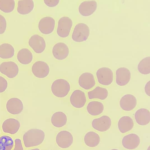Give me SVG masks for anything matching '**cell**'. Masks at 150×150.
<instances>
[{"instance_id": "1", "label": "cell", "mask_w": 150, "mask_h": 150, "mask_svg": "<svg viewBox=\"0 0 150 150\" xmlns=\"http://www.w3.org/2000/svg\"><path fill=\"white\" fill-rule=\"evenodd\" d=\"M45 134L42 130L37 129H30L26 132L23 136L25 146L29 148L38 146L43 142Z\"/></svg>"}, {"instance_id": "2", "label": "cell", "mask_w": 150, "mask_h": 150, "mask_svg": "<svg viewBox=\"0 0 150 150\" xmlns=\"http://www.w3.org/2000/svg\"><path fill=\"white\" fill-rule=\"evenodd\" d=\"M70 89L69 82L64 79H58L52 83L51 90L53 94L58 98H63L68 94Z\"/></svg>"}, {"instance_id": "3", "label": "cell", "mask_w": 150, "mask_h": 150, "mask_svg": "<svg viewBox=\"0 0 150 150\" xmlns=\"http://www.w3.org/2000/svg\"><path fill=\"white\" fill-rule=\"evenodd\" d=\"M90 34V30L86 24L80 23L76 25L72 35V39L77 42L86 41Z\"/></svg>"}, {"instance_id": "4", "label": "cell", "mask_w": 150, "mask_h": 150, "mask_svg": "<svg viewBox=\"0 0 150 150\" xmlns=\"http://www.w3.org/2000/svg\"><path fill=\"white\" fill-rule=\"evenodd\" d=\"M96 75L99 83L107 86L111 84L113 80V73L111 69L107 67H102L97 71Z\"/></svg>"}, {"instance_id": "5", "label": "cell", "mask_w": 150, "mask_h": 150, "mask_svg": "<svg viewBox=\"0 0 150 150\" xmlns=\"http://www.w3.org/2000/svg\"><path fill=\"white\" fill-rule=\"evenodd\" d=\"M73 22L68 17L63 16L59 20L57 29V33L59 37L64 38L69 35Z\"/></svg>"}, {"instance_id": "6", "label": "cell", "mask_w": 150, "mask_h": 150, "mask_svg": "<svg viewBox=\"0 0 150 150\" xmlns=\"http://www.w3.org/2000/svg\"><path fill=\"white\" fill-rule=\"evenodd\" d=\"M18 72V66L13 62H4L0 64V72L9 78L16 77Z\"/></svg>"}, {"instance_id": "7", "label": "cell", "mask_w": 150, "mask_h": 150, "mask_svg": "<svg viewBox=\"0 0 150 150\" xmlns=\"http://www.w3.org/2000/svg\"><path fill=\"white\" fill-rule=\"evenodd\" d=\"M31 70L33 75L40 79L46 77L50 73L48 64L45 62L41 61L35 62L32 67Z\"/></svg>"}, {"instance_id": "8", "label": "cell", "mask_w": 150, "mask_h": 150, "mask_svg": "<svg viewBox=\"0 0 150 150\" xmlns=\"http://www.w3.org/2000/svg\"><path fill=\"white\" fill-rule=\"evenodd\" d=\"M112 124L110 118L107 115H103L93 119L92 122L93 127L100 132H105L109 129Z\"/></svg>"}, {"instance_id": "9", "label": "cell", "mask_w": 150, "mask_h": 150, "mask_svg": "<svg viewBox=\"0 0 150 150\" xmlns=\"http://www.w3.org/2000/svg\"><path fill=\"white\" fill-rule=\"evenodd\" d=\"M56 142L58 145L62 148H67L72 144L73 138L69 132L63 130L59 132L56 137Z\"/></svg>"}, {"instance_id": "10", "label": "cell", "mask_w": 150, "mask_h": 150, "mask_svg": "<svg viewBox=\"0 0 150 150\" xmlns=\"http://www.w3.org/2000/svg\"><path fill=\"white\" fill-rule=\"evenodd\" d=\"M30 46L37 53H40L45 50L46 43L44 39L37 34L32 36L28 41Z\"/></svg>"}, {"instance_id": "11", "label": "cell", "mask_w": 150, "mask_h": 150, "mask_svg": "<svg viewBox=\"0 0 150 150\" xmlns=\"http://www.w3.org/2000/svg\"><path fill=\"white\" fill-rule=\"evenodd\" d=\"M71 105L74 107L80 108H83L86 101L84 93L81 90H75L71 94L70 98Z\"/></svg>"}, {"instance_id": "12", "label": "cell", "mask_w": 150, "mask_h": 150, "mask_svg": "<svg viewBox=\"0 0 150 150\" xmlns=\"http://www.w3.org/2000/svg\"><path fill=\"white\" fill-rule=\"evenodd\" d=\"M116 82L120 86H124L129 82L131 77V73L127 68L121 67L116 71Z\"/></svg>"}, {"instance_id": "13", "label": "cell", "mask_w": 150, "mask_h": 150, "mask_svg": "<svg viewBox=\"0 0 150 150\" xmlns=\"http://www.w3.org/2000/svg\"><path fill=\"white\" fill-rule=\"evenodd\" d=\"M55 21L52 17L47 16L42 18L39 21L38 28L40 31L44 34H48L53 31Z\"/></svg>"}, {"instance_id": "14", "label": "cell", "mask_w": 150, "mask_h": 150, "mask_svg": "<svg viewBox=\"0 0 150 150\" xmlns=\"http://www.w3.org/2000/svg\"><path fill=\"white\" fill-rule=\"evenodd\" d=\"M140 140L139 136L135 134H130L123 138L122 144L124 148L129 150L137 148L140 143Z\"/></svg>"}, {"instance_id": "15", "label": "cell", "mask_w": 150, "mask_h": 150, "mask_svg": "<svg viewBox=\"0 0 150 150\" xmlns=\"http://www.w3.org/2000/svg\"><path fill=\"white\" fill-rule=\"evenodd\" d=\"M52 53L54 57L57 59L62 60L66 59L69 53L68 46L63 42H58L53 46Z\"/></svg>"}, {"instance_id": "16", "label": "cell", "mask_w": 150, "mask_h": 150, "mask_svg": "<svg viewBox=\"0 0 150 150\" xmlns=\"http://www.w3.org/2000/svg\"><path fill=\"white\" fill-rule=\"evenodd\" d=\"M6 108L7 111L12 115H18L21 113L23 109L22 101L16 98L9 99L6 103Z\"/></svg>"}, {"instance_id": "17", "label": "cell", "mask_w": 150, "mask_h": 150, "mask_svg": "<svg viewBox=\"0 0 150 150\" xmlns=\"http://www.w3.org/2000/svg\"><path fill=\"white\" fill-rule=\"evenodd\" d=\"M80 86L85 90H89L96 84L95 80L93 74L90 72H84L81 74L78 79Z\"/></svg>"}, {"instance_id": "18", "label": "cell", "mask_w": 150, "mask_h": 150, "mask_svg": "<svg viewBox=\"0 0 150 150\" xmlns=\"http://www.w3.org/2000/svg\"><path fill=\"white\" fill-rule=\"evenodd\" d=\"M137 104V100L136 97L131 94L124 95L120 101V107L123 110L126 111L133 110L136 107Z\"/></svg>"}, {"instance_id": "19", "label": "cell", "mask_w": 150, "mask_h": 150, "mask_svg": "<svg viewBox=\"0 0 150 150\" xmlns=\"http://www.w3.org/2000/svg\"><path fill=\"white\" fill-rule=\"evenodd\" d=\"M97 6V3L95 1H85L79 5V11L82 16H88L92 15L95 11Z\"/></svg>"}, {"instance_id": "20", "label": "cell", "mask_w": 150, "mask_h": 150, "mask_svg": "<svg viewBox=\"0 0 150 150\" xmlns=\"http://www.w3.org/2000/svg\"><path fill=\"white\" fill-rule=\"evenodd\" d=\"M20 127V124L18 121L14 118H10L4 122L2 129L4 132L13 134L18 132Z\"/></svg>"}, {"instance_id": "21", "label": "cell", "mask_w": 150, "mask_h": 150, "mask_svg": "<svg viewBox=\"0 0 150 150\" xmlns=\"http://www.w3.org/2000/svg\"><path fill=\"white\" fill-rule=\"evenodd\" d=\"M134 117L136 122L139 125H146L150 121V111L145 108L139 109L135 112Z\"/></svg>"}, {"instance_id": "22", "label": "cell", "mask_w": 150, "mask_h": 150, "mask_svg": "<svg viewBox=\"0 0 150 150\" xmlns=\"http://www.w3.org/2000/svg\"><path fill=\"white\" fill-rule=\"evenodd\" d=\"M134 122L132 119L127 116L121 117L118 122L119 130L122 133H124L131 130L134 126Z\"/></svg>"}, {"instance_id": "23", "label": "cell", "mask_w": 150, "mask_h": 150, "mask_svg": "<svg viewBox=\"0 0 150 150\" xmlns=\"http://www.w3.org/2000/svg\"><path fill=\"white\" fill-rule=\"evenodd\" d=\"M34 7V3L33 0H19L18 3L17 11L20 14L26 15L30 13Z\"/></svg>"}, {"instance_id": "24", "label": "cell", "mask_w": 150, "mask_h": 150, "mask_svg": "<svg viewBox=\"0 0 150 150\" xmlns=\"http://www.w3.org/2000/svg\"><path fill=\"white\" fill-rule=\"evenodd\" d=\"M88 95L89 99L97 98L104 100L108 96V91L106 88L98 86L92 90L88 91Z\"/></svg>"}, {"instance_id": "25", "label": "cell", "mask_w": 150, "mask_h": 150, "mask_svg": "<svg viewBox=\"0 0 150 150\" xmlns=\"http://www.w3.org/2000/svg\"><path fill=\"white\" fill-rule=\"evenodd\" d=\"M67 121V115L64 112H57L54 113L51 118V122L55 127L59 128L64 126Z\"/></svg>"}, {"instance_id": "26", "label": "cell", "mask_w": 150, "mask_h": 150, "mask_svg": "<svg viewBox=\"0 0 150 150\" xmlns=\"http://www.w3.org/2000/svg\"><path fill=\"white\" fill-rule=\"evenodd\" d=\"M100 142L99 136L96 132L90 131L88 132L84 137V142L87 146L94 147L97 146Z\"/></svg>"}, {"instance_id": "27", "label": "cell", "mask_w": 150, "mask_h": 150, "mask_svg": "<svg viewBox=\"0 0 150 150\" xmlns=\"http://www.w3.org/2000/svg\"><path fill=\"white\" fill-rule=\"evenodd\" d=\"M104 107L103 104L98 101L90 102L87 106V110L88 113L93 116L98 115L103 111Z\"/></svg>"}, {"instance_id": "28", "label": "cell", "mask_w": 150, "mask_h": 150, "mask_svg": "<svg viewBox=\"0 0 150 150\" xmlns=\"http://www.w3.org/2000/svg\"><path fill=\"white\" fill-rule=\"evenodd\" d=\"M17 58L21 64H28L32 61L33 56L32 53L28 49L23 48L21 49L18 52Z\"/></svg>"}, {"instance_id": "29", "label": "cell", "mask_w": 150, "mask_h": 150, "mask_svg": "<svg viewBox=\"0 0 150 150\" xmlns=\"http://www.w3.org/2000/svg\"><path fill=\"white\" fill-rule=\"evenodd\" d=\"M13 47L8 43H4L0 45V57L7 59L12 57L14 55Z\"/></svg>"}, {"instance_id": "30", "label": "cell", "mask_w": 150, "mask_h": 150, "mask_svg": "<svg viewBox=\"0 0 150 150\" xmlns=\"http://www.w3.org/2000/svg\"><path fill=\"white\" fill-rule=\"evenodd\" d=\"M139 71L142 74L147 75L150 73V57H146L142 59L137 66Z\"/></svg>"}, {"instance_id": "31", "label": "cell", "mask_w": 150, "mask_h": 150, "mask_svg": "<svg viewBox=\"0 0 150 150\" xmlns=\"http://www.w3.org/2000/svg\"><path fill=\"white\" fill-rule=\"evenodd\" d=\"M13 146V142L10 137L3 136L0 137V150H11Z\"/></svg>"}, {"instance_id": "32", "label": "cell", "mask_w": 150, "mask_h": 150, "mask_svg": "<svg viewBox=\"0 0 150 150\" xmlns=\"http://www.w3.org/2000/svg\"><path fill=\"white\" fill-rule=\"evenodd\" d=\"M15 2L13 0H0V10L5 13H10L14 9Z\"/></svg>"}, {"instance_id": "33", "label": "cell", "mask_w": 150, "mask_h": 150, "mask_svg": "<svg viewBox=\"0 0 150 150\" xmlns=\"http://www.w3.org/2000/svg\"><path fill=\"white\" fill-rule=\"evenodd\" d=\"M6 28V22L5 18L0 14V34L5 32Z\"/></svg>"}, {"instance_id": "34", "label": "cell", "mask_w": 150, "mask_h": 150, "mask_svg": "<svg viewBox=\"0 0 150 150\" xmlns=\"http://www.w3.org/2000/svg\"><path fill=\"white\" fill-rule=\"evenodd\" d=\"M8 82L7 80L3 77L0 76V93L4 92L7 88Z\"/></svg>"}, {"instance_id": "35", "label": "cell", "mask_w": 150, "mask_h": 150, "mask_svg": "<svg viewBox=\"0 0 150 150\" xmlns=\"http://www.w3.org/2000/svg\"><path fill=\"white\" fill-rule=\"evenodd\" d=\"M45 4L49 7H54L57 6L59 4V0H44Z\"/></svg>"}, {"instance_id": "36", "label": "cell", "mask_w": 150, "mask_h": 150, "mask_svg": "<svg viewBox=\"0 0 150 150\" xmlns=\"http://www.w3.org/2000/svg\"><path fill=\"white\" fill-rule=\"evenodd\" d=\"M13 150H23L21 140L16 139L15 140V146Z\"/></svg>"}, {"instance_id": "37", "label": "cell", "mask_w": 150, "mask_h": 150, "mask_svg": "<svg viewBox=\"0 0 150 150\" xmlns=\"http://www.w3.org/2000/svg\"><path fill=\"white\" fill-rule=\"evenodd\" d=\"M144 90L146 94L149 96H150V83L149 81H148L145 84L144 87Z\"/></svg>"}, {"instance_id": "38", "label": "cell", "mask_w": 150, "mask_h": 150, "mask_svg": "<svg viewBox=\"0 0 150 150\" xmlns=\"http://www.w3.org/2000/svg\"><path fill=\"white\" fill-rule=\"evenodd\" d=\"M40 150L38 149H30V150Z\"/></svg>"}, {"instance_id": "39", "label": "cell", "mask_w": 150, "mask_h": 150, "mask_svg": "<svg viewBox=\"0 0 150 150\" xmlns=\"http://www.w3.org/2000/svg\"><path fill=\"white\" fill-rule=\"evenodd\" d=\"M110 150H119L118 149H111Z\"/></svg>"}, {"instance_id": "40", "label": "cell", "mask_w": 150, "mask_h": 150, "mask_svg": "<svg viewBox=\"0 0 150 150\" xmlns=\"http://www.w3.org/2000/svg\"><path fill=\"white\" fill-rule=\"evenodd\" d=\"M147 150H150L149 146L147 149Z\"/></svg>"}, {"instance_id": "41", "label": "cell", "mask_w": 150, "mask_h": 150, "mask_svg": "<svg viewBox=\"0 0 150 150\" xmlns=\"http://www.w3.org/2000/svg\"></svg>"}]
</instances>
